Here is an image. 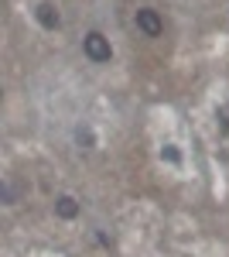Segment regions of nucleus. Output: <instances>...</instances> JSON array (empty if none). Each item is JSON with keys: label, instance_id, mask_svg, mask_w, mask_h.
<instances>
[{"label": "nucleus", "instance_id": "nucleus-1", "mask_svg": "<svg viewBox=\"0 0 229 257\" xmlns=\"http://www.w3.org/2000/svg\"><path fill=\"white\" fill-rule=\"evenodd\" d=\"M82 52H86V59L96 62V65H106V62L113 59V45H110V38H106L103 31H89V35L82 38Z\"/></svg>", "mask_w": 229, "mask_h": 257}, {"label": "nucleus", "instance_id": "nucleus-2", "mask_svg": "<svg viewBox=\"0 0 229 257\" xmlns=\"http://www.w3.org/2000/svg\"><path fill=\"white\" fill-rule=\"evenodd\" d=\"M134 21H137V31H140L144 38H161V31H164L161 14H157V11H151V7H140Z\"/></svg>", "mask_w": 229, "mask_h": 257}, {"label": "nucleus", "instance_id": "nucleus-3", "mask_svg": "<svg viewBox=\"0 0 229 257\" xmlns=\"http://www.w3.org/2000/svg\"><path fill=\"white\" fill-rule=\"evenodd\" d=\"M35 18H38V24L45 28V31H55L58 24H62V18H58V7L52 4V0H41L38 7H35Z\"/></svg>", "mask_w": 229, "mask_h": 257}, {"label": "nucleus", "instance_id": "nucleus-4", "mask_svg": "<svg viewBox=\"0 0 229 257\" xmlns=\"http://www.w3.org/2000/svg\"><path fill=\"white\" fill-rule=\"evenodd\" d=\"M79 209H82V206H79L76 196H58V199H55V213H58L62 219H76Z\"/></svg>", "mask_w": 229, "mask_h": 257}, {"label": "nucleus", "instance_id": "nucleus-5", "mask_svg": "<svg viewBox=\"0 0 229 257\" xmlns=\"http://www.w3.org/2000/svg\"><path fill=\"white\" fill-rule=\"evenodd\" d=\"M76 141L82 144V148H96V134L89 131V127H76Z\"/></svg>", "mask_w": 229, "mask_h": 257}, {"label": "nucleus", "instance_id": "nucleus-6", "mask_svg": "<svg viewBox=\"0 0 229 257\" xmlns=\"http://www.w3.org/2000/svg\"><path fill=\"white\" fill-rule=\"evenodd\" d=\"M161 158L168 161V165H181V151H178L174 144H164V148H161Z\"/></svg>", "mask_w": 229, "mask_h": 257}, {"label": "nucleus", "instance_id": "nucleus-7", "mask_svg": "<svg viewBox=\"0 0 229 257\" xmlns=\"http://www.w3.org/2000/svg\"><path fill=\"white\" fill-rule=\"evenodd\" d=\"M215 120H219V131L229 134V106H219V110H215Z\"/></svg>", "mask_w": 229, "mask_h": 257}, {"label": "nucleus", "instance_id": "nucleus-8", "mask_svg": "<svg viewBox=\"0 0 229 257\" xmlns=\"http://www.w3.org/2000/svg\"><path fill=\"white\" fill-rule=\"evenodd\" d=\"M0 196H4L7 206H14V189H11V185H4V189H0Z\"/></svg>", "mask_w": 229, "mask_h": 257}, {"label": "nucleus", "instance_id": "nucleus-9", "mask_svg": "<svg viewBox=\"0 0 229 257\" xmlns=\"http://www.w3.org/2000/svg\"><path fill=\"white\" fill-rule=\"evenodd\" d=\"M96 240H99V243H103V247H110V243H113V240L106 237V233H103V230H96Z\"/></svg>", "mask_w": 229, "mask_h": 257}]
</instances>
